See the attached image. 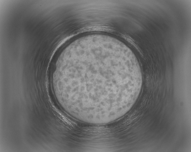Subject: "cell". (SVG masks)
Listing matches in <instances>:
<instances>
[{
	"label": "cell",
	"instance_id": "cell-1",
	"mask_svg": "<svg viewBox=\"0 0 191 152\" xmlns=\"http://www.w3.org/2000/svg\"><path fill=\"white\" fill-rule=\"evenodd\" d=\"M71 59L60 84L63 100L70 114L83 122L103 124L126 114L142 84L140 70L129 61L108 52L91 50Z\"/></svg>",
	"mask_w": 191,
	"mask_h": 152
}]
</instances>
